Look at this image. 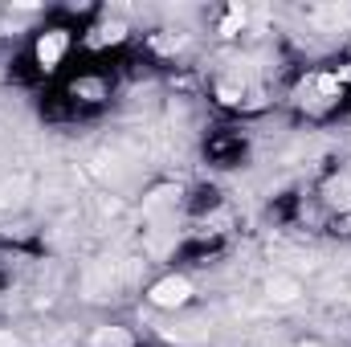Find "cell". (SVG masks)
Here are the masks:
<instances>
[{
	"label": "cell",
	"instance_id": "6da1fadb",
	"mask_svg": "<svg viewBox=\"0 0 351 347\" xmlns=\"http://www.w3.org/2000/svg\"><path fill=\"white\" fill-rule=\"evenodd\" d=\"M188 294H192L188 278H164V282L152 286V302L156 307H180V302H188Z\"/></svg>",
	"mask_w": 351,
	"mask_h": 347
},
{
	"label": "cell",
	"instance_id": "7a4b0ae2",
	"mask_svg": "<svg viewBox=\"0 0 351 347\" xmlns=\"http://www.w3.org/2000/svg\"><path fill=\"white\" fill-rule=\"evenodd\" d=\"M66 53V33L62 29H53V33H45L41 41H37V62L49 70V66H58V58Z\"/></svg>",
	"mask_w": 351,
	"mask_h": 347
},
{
	"label": "cell",
	"instance_id": "3957f363",
	"mask_svg": "<svg viewBox=\"0 0 351 347\" xmlns=\"http://www.w3.org/2000/svg\"><path fill=\"white\" fill-rule=\"evenodd\" d=\"M265 294H269V302H294V298L302 294V286H298V278H290V274H274V278L265 282Z\"/></svg>",
	"mask_w": 351,
	"mask_h": 347
},
{
	"label": "cell",
	"instance_id": "277c9868",
	"mask_svg": "<svg viewBox=\"0 0 351 347\" xmlns=\"http://www.w3.org/2000/svg\"><path fill=\"white\" fill-rule=\"evenodd\" d=\"M90 344L94 347H131V335H127L123 327H98Z\"/></svg>",
	"mask_w": 351,
	"mask_h": 347
},
{
	"label": "cell",
	"instance_id": "5b68a950",
	"mask_svg": "<svg viewBox=\"0 0 351 347\" xmlns=\"http://www.w3.org/2000/svg\"><path fill=\"white\" fill-rule=\"evenodd\" d=\"M319 25H343V21H351V8H343V4H327V8H315L311 12Z\"/></svg>",
	"mask_w": 351,
	"mask_h": 347
},
{
	"label": "cell",
	"instance_id": "8992f818",
	"mask_svg": "<svg viewBox=\"0 0 351 347\" xmlns=\"http://www.w3.org/2000/svg\"><path fill=\"white\" fill-rule=\"evenodd\" d=\"M245 21V4H233L229 8V16H225V25H221V33H237V25Z\"/></svg>",
	"mask_w": 351,
	"mask_h": 347
},
{
	"label": "cell",
	"instance_id": "52a82bcc",
	"mask_svg": "<svg viewBox=\"0 0 351 347\" xmlns=\"http://www.w3.org/2000/svg\"><path fill=\"white\" fill-rule=\"evenodd\" d=\"M123 37H127L123 25H102V29H98V41H123Z\"/></svg>",
	"mask_w": 351,
	"mask_h": 347
},
{
	"label": "cell",
	"instance_id": "ba28073f",
	"mask_svg": "<svg viewBox=\"0 0 351 347\" xmlns=\"http://www.w3.org/2000/svg\"><path fill=\"white\" fill-rule=\"evenodd\" d=\"M237 98H241V90L237 86H229V82L221 86V102H237Z\"/></svg>",
	"mask_w": 351,
	"mask_h": 347
},
{
	"label": "cell",
	"instance_id": "9c48e42d",
	"mask_svg": "<svg viewBox=\"0 0 351 347\" xmlns=\"http://www.w3.org/2000/svg\"><path fill=\"white\" fill-rule=\"evenodd\" d=\"M98 90H102L98 82H78V86H74V94H98Z\"/></svg>",
	"mask_w": 351,
	"mask_h": 347
},
{
	"label": "cell",
	"instance_id": "30bf717a",
	"mask_svg": "<svg viewBox=\"0 0 351 347\" xmlns=\"http://www.w3.org/2000/svg\"><path fill=\"white\" fill-rule=\"evenodd\" d=\"M0 347H21V344H16V335H12V331H0Z\"/></svg>",
	"mask_w": 351,
	"mask_h": 347
},
{
	"label": "cell",
	"instance_id": "8fae6325",
	"mask_svg": "<svg viewBox=\"0 0 351 347\" xmlns=\"http://www.w3.org/2000/svg\"><path fill=\"white\" fill-rule=\"evenodd\" d=\"M306 347H319V344H306Z\"/></svg>",
	"mask_w": 351,
	"mask_h": 347
}]
</instances>
